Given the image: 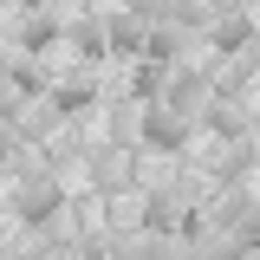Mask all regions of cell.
<instances>
[{"mask_svg":"<svg viewBox=\"0 0 260 260\" xmlns=\"http://www.w3.org/2000/svg\"><path fill=\"white\" fill-rule=\"evenodd\" d=\"M162 104L189 124L195 111H208L215 104V78H202V72H169V85H162Z\"/></svg>","mask_w":260,"mask_h":260,"instance_id":"obj_1","label":"cell"},{"mask_svg":"<svg viewBox=\"0 0 260 260\" xmlns=\"http://www.w3.org/2000/svg\"><path fill=\"white\" fill-rule=\"evenodd\" d=\"M72 20H78V7H32V13H26V26H20L26 52H39V46H52L59 32H72Z\"/></svg>","mask_w":260,"mask_h":260,"instance_id":"obj_2","label":"cell"},{"mask_svg":"<svg viewBox=\"0 0 260 260\" xmlns=\"http://www.w3.org/2000/svg\"><path fill=\"white\" fill-rule=\"evenodd\" d=\"M189 221V189H156L143 208V234H176Z\"/></svg>","mask_w":260,"mask_h":260,"instance_id":"obj_3","label":"cell"},{"mask_svg":"<svg viewBox=\"0 0 260 260\" xmlns=\"http://www.w3.org/2000/svg\"><path fill=\"white\" fill-rule=\"evenodd\" d=\"M13 202H20L26 221H52V215H59V182H52V176H26Z\"/></svg>","mask_w":260,"mask_h":260,"instance_id":"obj_4","label":"cell"},{"mask_svg":"<svg viewBox=\"0 0 260 260\" xmlns=\"http://www.w3.org/2000/svg\"><path fill=\"white\" fill-rule=\"evenodd\" d=\"M195 46H202V39H195L189 26H156L150 39H143V52H150V65H162V59H189Z\"/></svg>","mask_w":260,"mask_h":260,"instance_id":"obj_5","label":"cell"},{"mask_svg":"<svg viewBox=\"0 0 260 260\" xmlns=\"http://www.w3.org/2000/svg\"><path fill=\"white\" fill-rule=\"evenodd\" d=\"M143 130H150V143H156V150H176V143L189 137V124H182L169 104H150V111H143Z\"/></svg>","mask_w":260,"mask_h":260,"instance_id":"obj_6","label":"cell"},{"mask_svg":"<svg viewBox=\"0 0 260 260\" xmlns=\"http://www.w3.org/2000/svg\"><path fill=\"white\" fill-rule=\"evenodd\" d=\"M91 98H98V72H65L59 85H52V104L59 111H85Z\"/></svg>","mask_w":260,"mask_h":260,"instance_id":"obj_7","label":"cell"},{"mask_svg":"<svg viewBox=\"0 0 260 260\" xmlns=\"http://www.w3.org/2000/svg\"><path fill=\"white\" fill-rule=\"evenodd\" d=\"M104 32H111V52H143V39H150L143 13H111V20H104Z\"/></svg>","mask_w":260,"mask_h":260,"instance_id":"obj_8","label":"cell"},{"mask_svg":"<svg viewBox=\"0 0 260 260\" xmlns=\"http://www.w3.org/2000/svg\"><path fill=\"white\" fill-rule=\"evenodd\" d=\"M72 46H78V52H111V32H104V13H78V20H72Z\"/></svg>","mask_w":260,"mask_h":260,"instance_id":"obj_9","label":"cell"},{"mask_svg":"<svg viewBox=\"0 0 260 260\" xmlns=\"http://www.w3.org/2000/svg\"><path fill=\"white\" fill-rule=\"evenodd\" d=\"M247 39H254V26H247V13H228V7H221V26H215V46H228V52H234V46H247Z\"/></svg>","mask_w":260,"mask_h":260,"instance_id":"obj_10","label":"cell"},{"mask_svg":"<svg viewBox=\"0 0 260 260\" xmlns=\"http://www.w3.org/2000/svg\"><path fill=\"white\" fill-rule=\"evenodd\" d=\"M130 85H137L143 98H156L162 85H169V72H162V65H137V78H130Z\"/></svg>","mask_w":260,"mask_h":260,"instance_id":"obj_11","label":"cell"},{"mask_svg":"<svg viewBox=\"0 0 260 260\" xmlns=\"http://www.w3.org/2000/svg\"><path fill=\"white\" fill-rule=\"evenodd\" d=\"M13 104H20V85H13V72H0V117H7Z\"/></svg>","mask_w":260,"mask_h":260,"instance_id":"obj_12","label":"cell"},{"mask_svg":"<svg viewBox=\"0 0 260 260\" xmlns=\"http://www.w3.org/2000/svg\"><path fill=\"white\" fill-rule=\"evenodd\" d=\"M0 156H20V130L7 124V117H0Z\"/></svg>","mask_w":260,"mask_h":260,"instance_id":"obj_13","label":"cell"}]
</instances>
